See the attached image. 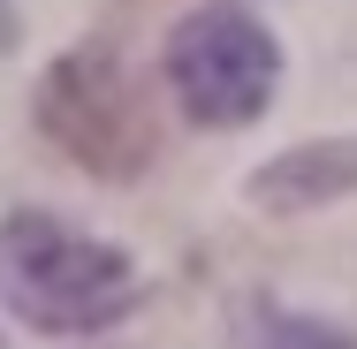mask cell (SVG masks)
<instances>
[{
  "label": "cell",
  "mask_w": 357,
  "mask_h": 349,
  "mask_svg": "<svg viewBox=\"0 0 357 349\" xmlns=\"http://www.w3.org/2000/svg\"><path fill=\"white\" fill-rule=\"evenodd\" d=\"M0 304L38 334H99L137 304V266L54 212L0 220Z\"/></svg>",
  "instance_id": "obj_1"
},
{
  "label": "cell",
  "mask_w": 357,
  "mask_h": 349,
  "mask_svg": "<svg viewBox=\"0 0 357 349\" xmlns=\"http://www.w3.org/2000/svg\"><path fill=\"white\" fill-rule=\"evenodd\" d=\"M38 130H46V144H61L99 183H137L160 160L152 99L137 91V76L107 46H76V54H61L38 76Z\"/></svg>",
  "instance_id": "obj_2"
},
{
  "label": "cell",
  "mask_w": 357,
  "mask_h": 349,
  "mask_svg": "<svg viewBox=\"0 0 357 349\" xmlns=\"http://www.w3.org/2000/svg\"><path fill=\"white\" fill-rule=\"evenodd\" d=\"M274 84H282V46H274V31L251 8L213 0V8L175 23V38H167V91H175V107L198 130L259 122Z\"/></svg>",
  "instance_id": "obj_3"
},
{
  "label": "cell",
  "mask_w": 357,
  "mask_h": 349,
  "mask_svg": "<svg viewBox=\"0 0 357 349\" xmlns=\"http://www.w3.org/2000/svg\"><path fill=\"white\" fill-rule=\"evenodd\" d=\"M335 198H357V137L296 144V152L266 160L251 175V205L259 212H319Z\"/></svg>",
  "instance_id": "obj_4"
},
{
  "label": "cell",
  "mask_w": 357,
  "mask_h": 349,
  "mask_svg": "<svg viewBox=\"0 0 357 349\" xmlns=\"http://www.w3.org/2000/svg\"><path fill=\"white\" fill-rule=\"evenodd\" d=\"M243 349H357L350 334H335V327H312V319H289V311H251V334Z\"/></svg>",
  "instance_id": "obj_5"
}]
</instances>
